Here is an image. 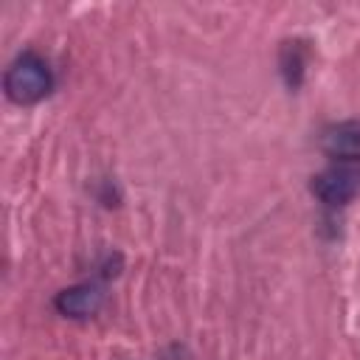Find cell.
Returning a JSON list of instances; mask_svg holds the SVG:
<instances>
[{"label": "cell", "mask_w": 360, "mask_h": 360, "mask_svg": "<svg viewBox=\"0 0 360 360\" xmlns=\"http://www.w3.org/2000/svg\"><path fill=\"white\" fill-rule=\"evenodd\" d=\"M281 70L290 87H298L301 76H304V48L301 42H284L281 48Z\"/></svg>", "instance_id": "5b68a950"}, {"label": "cell", "mask_w": 360, "mask_h": 360, "mask_svg": "<svg viewBox=\"0 0 360 360\" xmlns=\"http://www.w3.org/2000/svg\"><path fill=\"white\" fill-rule=\"evenodd\" d=\"M321 149L335 160L354 163L360 158V121H343L321 135Z\"/></svg>", "instance_id": "277c9868"}, {"label": "cell", "mask_w": 360, "mask_h": 360, "mask_svg": "<svg viewBox=\"0 0 360 360\" xmlns=\"http://www.w3.org/2000/svg\"><path fill=\"white\" fill-rule=\"evenodd\" d=\"M101 304H104V290L98 284H90V281L68 287L53 298V307L65 318H90L101 309Z\"/></svg>", "instance_id": "3957f363"}, {"label": "cell", "mask_w": 360, "mask_h": 360, "mask_svg": "<svg viewBox=\"0 0 360 360\" xmlns=\"http://www.w3.org/2000/svg\"><path fill=\"white\" fill-rule=\"evenodd\" d=\"M3 87L14 104H37L53 90V73L39 53L25 51L8 65L3 76Z\"/></svg>", "instance_id": "6da1fadb"}, {"label": "cell", "mask_w": 360, "mask_h": 360, "mask_svg": "<svg viewBox=\"0 0 360 360\" xmlns=\"http://www.w3.org/2000/svg\"><path fill=\"white\" fill-rule=\"evenodd\" d=\"M357 191H360V166L349 160H338L312 177V194L329 208L349 205L357 197Z\"/></svg>", "instance_id": "7a4b0ae2"}]
</instances>
